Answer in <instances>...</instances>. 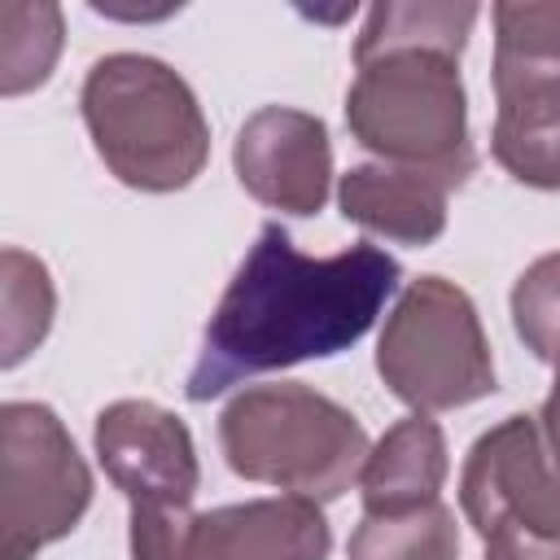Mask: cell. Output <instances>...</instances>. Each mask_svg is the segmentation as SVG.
Listing matches in <instances>:
<instances>
[{"label":"cell","instance_id":"1","mask_svg":"<svg viewBox=\"0 0 560 560\" xmlns=\"http://www.w3.org/2000/svg\"><path fill=\"white\" fill-rule=\"evenodd\" d=\"M398 280V258L372 241L311 258L276 219H267L210 311L184 394L210 402L249 376L350 350L372 332Z\"/></svg>","mask_w":560,"mask_h":560},{"label":"cell","instance_id":"2","mask_svg":"<svg viewBox=\"0 0 560 560\" xmlns=\"http://www.w3.org/2000/svg\"><path fill=\"white\" fill-rule=\"evenodd\" d=\"M468 0L372 4L354 39L346 127L354 144L394 166L446 171L459 184L477 171L468 140V92L459 57L477 22Z\"/></svg>","mask_w":560,"mask_h":560},{"label":"cell","instance_id":"3","mask_svg":"<svg viewBox=\"0 0 560 560\" xmlns=\"http://www.w3.org/2000/svg\"><path fill=\"white\" fill-rule=\"evenodd\" d=\"M105 171L136 192H179L210 158V122L179 70L144 52L101 57L79 92Z\"/></svg>","mask_w":560,"mask_h":560},{"label":"cell","instance_id":"4","mask_svg":"<svg viewBox=\"0 0 560 560\" xmlns=\"http://www.w3.org/2000/svg\"><path fill=\"white\" fill-rule=\"evenodd\" d=\"M219 446L236 477L311 503L341 499L372 451L359 416L302 381L241 389L219 416Z\"/></svg>","mask_w":560,"mask_h":560},{"label":"cell","instance_id":"5","mask_svg":"<svg viewBox=\"0 0 560 560\" xmlns=\"http://www.w3.org/2000/svg\"><path fill=\"white\" fill-rule=\"evenodd\" d=\"M376 372L420 416L455 411L499 389L481 315L446 276H420L402 289L376 341Z\"/></svg>","mask_w":560,"mask_h":560},{"label":"cell","instance_id":"6","mask_svg":"<svg viewBox=\"0 0 560 560\" xmlns=\"http://www.w3.org/2000/svg\"><path fill=\"white\" fill-rule=\"evenodd\" d=\"M494 18V162L525 188L560 192V4L499 0Z\"/></svg>","mask_w":560,"mask_h":560},{"label":"cell","instance_id":"7","mask_svg":"<svg viewBox=\"0 0 560 560\" xmlns=\"http://www.w3.org/2000/svg\"><path fill=\"white\" fill-rule=\"evenodd\" d=\"M92 508V468L48 402L0 407V560H35Z\"/></svg>","mask_w":560,"mask_h":560},{"label":"cell","instance_id":"8","mask_svg":"<svg viewBox=\"0 0 560 560\" xmlns=\"http://www.w3.org/2000/svg\"><path fill=\"white\" fill-rule=\"evenodd\" d=\"M319 503L280 494L210 512L131 508V560H328Z\"/></svg>","mask_w":560,"mask_h":560},{"label":"cell","instance_id":"9","mask_svg":"<svg viewBox=\"0 0 560 560\" xmlns=\"http://www.w3.org/2000/svg\"><path fill=\"white\" fill-rule=\"evenodd\" d=\"M459 512L481 538L499 525L560 538V459L538 416H503L472 442L459 472Z\"/></svg>","mask_w":560,"mask_h":560},{"label":"cell","instance_id":"10","mask_svg":"<svg viewBox=\"0 0 560 560\" xmlns=\"http://www.w3.org/2000/svg\"><path fill=\"white\" fill-rule=\"evenodd\" d=\"M96 459L131 508H192L201 464L188 424L153 398H118L101 407Z\"/></svg>","mask_w":560,"mask_h":560},{"label":"cell","instance_id":"11","mask_svg":"<svg viewBox=\"0 0 560 560\" xmlns=\"http://www.w3.org/2000/svg\"><path fill=\"white\" fill-rule=\"evenodd\" d=\"M232 166L254 201L293 219H311L328 201L332 140L324 118L293 105H262L236 131Z\"/></svg>","mask_w":560,"mask_h":560},{"label":"cell","instance_id":"12","mask_svg":"<svg viewBox=\"0 0 560 560\" xmlns=\"http://www.w3.org/2000/svg\"><path fill=\"white\" fill-rule=\"evenodd\" d=\"M464 188L446 171L394 166V162H359L337 184V206L346 223H359L372 236L398 245H433L446 232V197Z\"/></svg>","mask_w":560,"mask_h":560},{"label":"cell","instance_id":"13","mask_svg":"<svg viewBox=\"0 0 560 560\" xmlns=\"http://www.w3.org/2000/svg\"><path fill=\"white\" fill-rule=\"evenodd\" d=\"M446 433L429 416H407L381 433V442L368 451L359 490H363V516H394L442 499L446 481Z\"/></svg>","mask_w":560,"mask_h":560},{"label":"cell","instance_id":"14","mask_svg":"<svg viewBox=\"0 0 560 560\" xmlns=\"http://www.w3.org/2000/svg\"><path fill=\"white\" fill-rule=\"evenodd\" d=\"M346 560H459L455 512L438 499L394 516H363L346 542Z\"/></svg>","mask_w":560,"mask_h":560},{"label":"cell","instance_id":"15","mask_svg":"<svg viewBox=\"0 0 560 560\" xmlns=\"http://www.w3.org/2000/svg\"><path fill=\"white\" fill-rule=\"evenodd\" d=\"M0 337H4V354H0V368H18L52 328V315H57V289H52V276L48 267L18 249V245H4L0 254Z\"/></svg>","mask_w":560,"mask_h":560},{"label":"cell","instance_id":"16","mask_svg":"<svg viewBox=\"0 0 560 560\" xmlns=\"http://www.w3.org/2000/svg\"><path fill=\"white\" fill-rule=\"evenodd\" d=\"M61 52V9L57 4H0V92L22 96L44 88Z\"/></svg>","mask_w":560,"mask_h":560},{"label":"cell","instance_id":"17","mask_svg":"<svg viewBox=\"0 0 560 560\" xmlns=\"http://www.w3.org/2000/svg\"><path fill=\"white\" fill-rule=\"evenodd\" d=\"M512 324L538 363L560 350V249L534 258L512 284Z\"/></svg>","mask_w":560,"mask_h":560},{"label":"cell","instance_id":"18","mask_svg":"<svg viewBox=\"0 0 560 560\" xmlns=\"http://www.w3.org/2000/svg\"><path fill=\"white\" fill-rule=\"evenodd\" d=\"M486 560H560V538H542L516 525H499L486 538Z\"/></svg>","mask_w":560,"mask_h":560},{"label":"cell","instance_id":"19","mask_svg":"<svg viewBox=\"0 0 560 560\" xmlns=\"http://www.w3.org/2000/svg\"><path fill=\"white\" fill-rule=\"evenodd\" d=\"M551 368H556V381H551V394H547V402L538 407V424H542V438H547L551 455L560 459V350H556Z\"/></svg>","mask_w":560,"mask_h":560}]
</instances>
